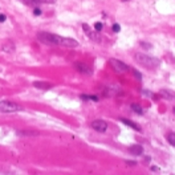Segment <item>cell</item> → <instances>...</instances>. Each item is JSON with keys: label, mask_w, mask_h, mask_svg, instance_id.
<instances>
[{"label": "cell", "mask_w": 175, "mask_h": 175, "mask_svg": "<svg viewBox=\"0 0 175 175\" xmlns=\"http://www.w3.org/2000/svg\"><path fill=\"white\" fill-rule=\"evenodd\" d=\"M135 61L138 64H141L142 66L145 68H149V69H155L161 65V60L157 57H153V56H149V55H145V53H135Z\"/></svg>", "instance_id": "6da1fadb"}, {"label": "cell", "mask_w": 175, "mask_h": 175, "mask_svg": "<svg viewBox=\"0 0 175 175\" xmlns=\"http://www.w3.org/2000/svg\"><path fill=\"white\" fill-rule=\"evenodd\" d=\"M37 40L44 43L47 45H60L61 43V36L55 33H49V32H39Z\"/></svg>", "instance_id": "7a4b0ae2"}, {"label": "cell", "mask_w": 175, "mask_h": 175, "mask_svg": "<svg viewBox=\"0 0 175 175\" xmlns=\"http://www.w3.org/2000/svg\"><path fill=\"white\" fill-rule=\"evenodd\" d=\"M23 107L16 102L12 101H0V111L1 113H16V111H21Z\"/></svg>", "instance_id": "3957f363"}, {"label": "cell", "mask_w": 175, "mask_h": 175, "mask_svg": "<svg viewBox=\"0 0 175 175\" xmlns=\"http://www.w3.org/2000/svg\"><path fill=\"white\" fill-rule=\"evenodd\" d=\"M110 65L113 66V69L117 73H125L129 70V65L122 61H120V60H117V58H111L110 60Z\"/></svg>", "instance_id": "277c9868"}, {"label": "cell", "mask_w": 175, "mask_h": 175, "mask_svg": "<svg viewBox=\"0 0 175 175\" xmlns=\"http://www.w3.org/2000/svg\"><path fill=\"white\" fill-rule=\"evenodd\" d=\"M92 129H94L98 133H105L107 129V122L103 120H96L92 122Z\"/></svg>", "instance_id": "5b68a950"}, {"label": "cell", "mask_w": 175, "mask_h": 175, "mask_svg": "<svg viewBox=\"0 0 175 175\" xmlns=\"http://www.w3.org/2000/svg\"><path fill=\"white\" fill-rule=\"evenodd\" d=\"M74 68L77 69V72L82 73V74H88V76L93 74L92 68H90L89 65H86V64H84V62H76V64H74Z\"/></svg>", "instance_id": "8992f818"}, {"label": "cell", "mask_w": 175, "mask_h": 175, "mask_svg": "<svg viewBox=\"0 0 175 175\" xmlns=\"http://www.w3.org/2000/svg\"><path fill=\"white\" fill-rule=\"evenodd\" d=\"M82 29L85 31V33L88 34V37L90 39V40H93V41H100L101 39H100V34L97 33V31H92L90 29V27L88 24H82Z\"/></svg>", "instance_id": "52a82bcc"}, {"label": "cell", "mask_w": 175, "mask_h": 175, "mask_svg": "<svg viewBox=\"0 0 175 175\" xmlns=\"http://www.w3.org/2000/svg\"><path fill=\"white\" fill-rule=\"evenodd\" d=\"M60 45L65 47V48H77L78 47V41H76L74 39H70V37H61Z\"/></svg>", "instance_id": "ba28073f"}, {"label": "cell", "mask_w": 175, "mask_h": 175, "mask_svg": "<svg viewBox=\"0 0 175 175\" xmlns=\"http://www.w3.org/2000/svg\"><path fill=\"white\" fill-rule=\"evenodd\" d=\"M121 122H124L125 125L130 126L131 129H134V130H137V131H141L142 130L139 125H137L135 122H133V121H130V120H127V118H121Z\"/></svg>", "instance_id": "9c48e42d"}, {"label": "cell", "mask_w": 175, "mask_h": 175, "mask_svg": "<svg viewBox=\"0 0 175 175\" xmlns=\"http://www.w3.org/2000/svg\"><path fill=\"white\" fill-rule=\"evenodd\" d=\"M129 151L134 155H142L143 154V147H142L141 145H134V146L129 147Z\"/></svg>", "instance_id": "30bf717a"}, {"label": "cell", "mask_w": 175, "mask_h": 175, "mask_svg": "<svg viewBox=\"0 0 175 175\" xmlns=\"http://www.w3.org/2000/svg\"><path fill=\"white\" fill-rule=\"evenodd\" d=\"M33 86H34V88H39V89H41V90H48V89H51L53 85H52V84H49V82L36 81V82H33Z\"/></svg>", "instance_id": "8fae6325"}, {"label": "cell", "mask_w": 175, "mask_h": 175, "mask_svg": "<svg viewBox=\"0 0 175 175\" xmlns=\"http://www.w3.org/2000/svg\"><path fill=\"white\" fill-rule=\"evenodd\" d=\"M161 96L162 97H165L166 100H174V97H175V94L174 93H171V92H168V90H161Z\"/></svg>", "instance_id": "7c38bea8"}, {"label": "cell", "mask_w": 175, "mask_h": 175, "mask_svg": "<svg viewBox=\"0 0 175 175\" xmlns=\"http://www.w3.org/2000/svg\"><path fill=\"white\" fill-rule=\"evenodd\" d=\"M3 51L7 52V53H12L15 51V45L12 43H8V44H4L3 45Z\"/></svg>", "instance_id": "4fadbf2b"}, {"label": "cell", "mask_w": 175, "mask_h": 175, "mask_svg": "<svg viewBox=\"0 0 175 175\" xmlns=\"http://www.w3.org/2000/svg\"><path fill=\"white\" fill-rule=\"evenodd\" d=\"M20 1L23 4H25V5H32V7H37L39 4H40L37 0H20Z\"/></svg>", "instance_id": "5bb4252c"}, {"label": "cell", "mask_w": 175, "mask_h": 175, "mask_svg": "<svg viewBox=\"0 0 175 175\" xmlns=\"http://www.w3.org/2000/svg\"><path fill=\"white\" fill-rule=\"evenodd\" d=\"M131 110H134V111H135L137 114H139V116L143 114V109H142L138 103H133V105H131Z\"/></svg>", "instance_id": "9a60e30c"}, {"label": "cell", "mask_w": 175, "mask_h": 175, "mask_svg": "<svg viewBox=\"0 0 175 175\" xmlns=\"http://www.w3.org/2000/svg\"><path fill=\"white\" fill-rule=\"evenodd\" d=\"M81 100L85 101H98V97L97 96H88V94H81Z\"/></svg>", "instance_id": "2e32d148"}, {"label": "cell", "mask_w": 175, "mask_h": 175, "mask_svg": "<svg viewBox=\"0 0 175 175\" xmlns=\"http://www.w3.org/2000/svg\"><path fill=\"white\" fill-rule=\"evenodd\" d=\"M167 141H168V143L171 145V146H174V147H175V133H168L167 134Z\"/></svg>", "instance_id": "e0dca14e"}, {"label": "cell", "mask_w": 175, "mask_h": 175, "mask_svg": "<svg viewBox=\"0 0 175 175\" xmlns=\"http://www.w3.org/2000/svg\"><path fill=\"white\" fill-rule=\"evenodd\" d=\"M111 31H113V32H116V33H118V32L121 31V27H120V24H117V23H116V24H113V25H111Z\"/></svg>", "instance_id": "ac0fdd59"}, {"label": "cell", "mask_w": 175, "mask_h": 175, "mask_svg": "<svg viewBox=\"0 0 175 175\" xmlns=\"http://www.w3.org/2000/svg\"><path fill=\"white\" fill-rule=\"evenodd\" d=\"M102 28H103V25H102V23H100V21H98V23H96V24H94V29H96L97 32L102 31Z\"/></svg>", "instance_id": "d6986e66"}, {"label": "cell", "mask_w": 175, "mask_h": 175, "mask_svg": "<svg viewBox=\"0 0 175 175\" xmlns=\"http://www.w3.org/2000/svg\"><path fill=\"white\" fill-rule=\"evenodd\" d=\"M133 76H135V77H137L138 81H141V80H142V74L139 72H137V70H133Z\"/></svg>", "instance_id": "ffe728a7"}, {"label": "cell", "mask_w": 175, "mask_h": 175, "mask_svg": "<svg viewBox=\"0 0 175 175\" xmlns=\"http://www.w3.org/2000/svg\"><path fill=\"white\" fill-rule=\"evenodd\" d=\"M33 15H34V16H40V15H41V9H40V8H37V7H34Z\"/></svg>", "instance_id": "44dd1931"}, {"label": "cell", "mask_w": 175, "mask_h": 175, "mask_svg": "<svg viewBox=\"0 0 175 175\" xmlns=\"http://www.w3.org/2000/svg\"><path fill=\"white\" fill-rule=\"evenodd\" d=\"M39 3H51V4H53V3H56V0H37Z\"/></svg>", "instance_id": "7402d4cb"}, {"label": "cell", "mask_w": 175, "mask_h": 175, "mask_svg": "<svg viewBox=\"0 0 175 175\" xmlns=\"http://www.w3.org/2000/svg\"><path fill=\"white\" fill-rule=\"evenodd\" d=\"M5 20H7V16L4 14H0V23H4Z\"/></svg>", "instance_id": "603a6c76"}, {"label": "cell", "mask_w": 175, "mask_h": 175, "mask_svg": "<svg viewBox=\"0 0 175 175\" xmlns=\"http://www.w3.org/2000/svg\"><path fill=\"white\" fill-rule=\"evenodd\" d=\"M141 45H142V47H147V49H151V48H153V45H151V44H147V43H141Z\"/></svg>", "instance_id": "cb8c5ba5"}, {"label": "cell", "mask_w": 175, "mask_h": 175, "mask_svg": "<svg viewBox=\"0 0 175 175\" xmlns=\"http://www.w3.org/2000/svg\"><path fill=\"white\" fill-rule=\"evenodd\" d=\"M126 163L129 166H135V165H137V162H131V161H126Z\"/></svg>", "instance_id": "d4e9b609"}, {"label": "cell", "mask_w": 175, "mask_h": 175, "mask_svg": "<svg viewBox=\"0 0 175 175\" xmlns=\"http://www.w3.org/2000/svg\"><path fill=\"white\" fill-rule=\"evenodd\" d=\"M142 94H143V96H151V93L147 92V90H142Z\"/></svg>", "instance_id": "484cf974"}, {"label": "cell", "mask_w": 175, "mask_h": 175, "mask_svg": "<svg viewBox=\"0 0 175 175\" xmlns=\"http://www.w3.org/2000/svg\"><path fill=\"white\" fill-rule=\"evenodd\" d=\"M122 1H130V0H122Z\"/></svg>", "instance_id": "4316f807"}, {"label": "cell", "mask_w": 175, "mask_h": 175, "mask_svg": "<svg viewBox=\"0 0 175 175\" xmlns=\"http://www.w3.org/2000/svg\"><path fill=\"white\" fill-rule=\"evenodd\" d=\"M174 113H175V107H174Z\"/></svg>", "instance_id": "83f0119b"}]
</instances>
